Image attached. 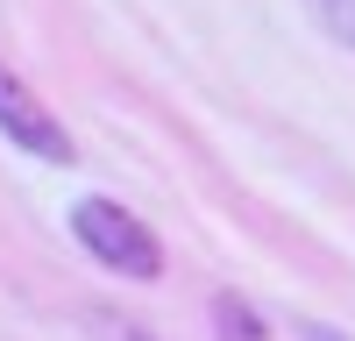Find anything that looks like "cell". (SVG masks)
<instances>
[{"instance_id": "6da1fadb", "label": "cell", "mask_w": 355, "mask_h": 341, "mask_svg": "<svg viewBox=\"0 0 355 341\" xmlns=\"http://www.w3.org/2000/svg\"><path fill=\"white\" fill-rule=\"evenodd\" d=\"M71 235L93 249V263L121 270V277H135V284L164 277V249H157V235H150V227H142L128 207H114V199H100V192L71 199Z\"/></svg>"}, {"instance_id": "7a4b0ae2", "label": "cell", "mask_w": 355, "mask_h": 341, "mask_svg": "<svg viewBox=\"0 0 355 341\" xmlns=\"http://www.w3.org/2000/svg\"><path fill=\"white\" fill-rule=\"evenodd\" d=\"M0 135L15 142V150H28V157H43V164H78V142H71V128L57 121V114L28 93V85L0 64Z\"/></svg>"}, {"instance_id": "3957f363", "label": "cell", "mask_w": 355, "mask_h": 341, "mask_svg": "<svg viewBox=\"0 0 355 341\" xmlns=\"http://www.w3.org/2000/svg\"><path fill=\"white\" fill-rule=\"evenodd\" d=\"M214 327H220V341H270V327H263L249 313V299H234V292L214 299Z\"/></svg>"}, {"instance_id": "277c9868", "label": "cell", "mask_w": 355, "mask_h": 341, "mask_svg": "<svg viewBox=\"0 0 355 341\" xmlns=\"http://www.w3.org/2000/svg\"><path fill=\"white\" fill-rule=\"evenodd\" d=\"M306 8L320 15V28H327L341 50H355V0H306Z\"/></svg>"}, {"instance_id": "5b68a950", "label": "cell", "mask_w": 355, "mask_h": 341, "mask_svg": "<svg viewBox=\"0 0 355 341\" xmlns=\"http://www.w3.org/2000/svg\"><path fill=\"white\" fill-rule=\"evenodd\" d=\"M299 341H348V334H334V327H320V320H299Z\"/></svg>"}]
</instances>
